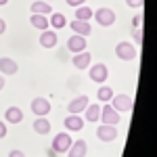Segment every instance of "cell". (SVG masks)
<instances>
[{
    "label": "cell",
    "instance_id": "cell-1",
    "mask_svg": "<svg viewBox=\"0 0 157 157\" xmlns=\"http://www.w3.org/2000/svg\"><path fill=\"white\" fill-rule=\"evenodd\" d=\"M109 105L117 113H126V111H132L134 109V101L128 94H113V98L109 101Z\"/></svg>",
    "mask_w": 157,
    "mask_h": 157
},
{
    "label": "cell",
    "instance_id": "cell-2",
    "mask_svg": "<svg viewBox=\"0 0 157 157\" xmlns=\"http://www.w3.org/2000/svg\"><path fill=\"white\" fill-rule=\"evenodd\" d=\"M92 17L97 19L98 25H103V27H111V25L115 23V13L107 9V6H101L97 11H92Z\"/></svg>",
    "mask_w": 157,
    "mask_h": 157
},
{
    "label": "cell",
    "instance_id": "cell-3",
    "mask_svg": "<svg viewBox=\"0 0 157 157\" xmlns=\"http://www.w3.org/2000/svg\"><path fill=\"white\" fill-rule=\"evenodd\" d=\"M98 120L103 121V124H107V126H117L121 117L109 103H103V105H101V117H98Z\"/></svg>",
    "mask_w": 157,
    "mask_h": 157
},
{
    "label": "cell",
    "instance_id": "cell-4",
    "mask_svg": "<svg viewBox=\"0 0 157 157\" xmlns=\"http://www.w3.org/2000/svg\"><path fill=\"white\" fill-rule=\"evenodd\" d=\"M115 55L121 61H134L136 55H138V50H136V46H132V42H120L115 46Z\"/></svg>",
    "mask_w": 157,
    "mask_h": 157
},
{
    "label": "cell",
    "instance_id": "cell-5",
    "mask_svg": "<svg viewBox=\"0 0 157 157\" xmlns=\"http://www.w3.org/2000/svg\"><path fill=\"white\" fill-rule=\"evenodd\" d=\"M71 136L69 134H65V132H61V134H57L55 138H52V151L59 155V153H67V149L71 147Z\"/></svg>",
    "mask_w": 157,
    "mask_h": 157
},
{
    "label": "cell",
    "instance_id": "cell-6",
    "mask_svg": "<svg viewBox=\"0 0 157 157\" xmlns=\"http://www.w3.org/2000/svg\"><path fill=\"white\" fill-rule=\"evenodd\" d=\"M32 113L36 115V117H46L50 113V103H48V98H42V97H38L32 101Z\"/></svg>",
    "mask_w": 157,
    "mask_h": 157
},
{
    "label": "cell",
    "instance_id": "cell-7",
    "mask_svg": "<svg viewBox=\"0 0 157 157\" xmlns=\"http://www.w3.org/2000/svg\"><path fill=\"white\" fill-rule=\"evenodd\" d=\"M107 78H109L107 65H103V63H97V65H92V67H90V80H92V82H97V84H103V82H107Z\"/></svg>",
    "mask_w": 157,
    "mask_h": 157
},
{
    "label": "cell",
    "instance_id": "cell-8",
    "mask_svg": "<svg viewBox=\"0 0 157 157\" xmlns=\"http://www.w3.org/2000/svg\"><path fill=\"white\" fill-rule=\"evenodd\" d=\"M97 136H98V140H103V143H111V140L117 138V128L115 126H107V124H101L97 130Z\"/></svg>",
    "mask_w": 157,
    "mask_h": 157
},
{
    "label": "cell",
    "instance_id": "cell-9",
    "mask_svg": "<svg viewBox=\"0 0 157 157\" xmlns=\"http://www.w3.org/2000/svg\"><path fill=\"white\" fill-rule=\"evenodd\" d=\"M86 107H88V97L82 94V97H75L73 101H69L67 111H69V115H80V113H84Z\"/></svg>",
    "mask_w": 157,
    "mask_h": 157
},
{
    "label": "cell",
    "instance_id": "cell-10",
    "mask_svg": "<svg viewBox=\"0 0 157 157\" xmlns=\"http://www.w3.org/2000/svg\"><path fill=\"white\" fill-rule=\"evenodd\" d=\"M57 42H59V36H57L55 29H44V32L40 34V46H42V48H55Z\"/></svg>",
    "mask_w": 157,
    "mask_h": 157
},
{
    "label": "cell",
    "instance_id": "cell-11",
    "mask_svg": "<svg viewBox=\"0 0 157 157\" xmlns=\"http://www.w3.org/2000/svg\"><path fill=\"white\" fill-rule=\"evenodd\" d=\"M73 67L75 69H86V67H90V63H92V55L88 52V50H82V52H75L73 55Z\"/></svg>",
    "mask_w": 157,
    "mask_h": 157
},
{
    "label": "cell",
    "instance_id": "cell-12",
    "mask_svg": "<svg viewBox=\"0 0 157 157\" xmlns=\"http://www.w3.org/2000/svg\"><path fill=\"white\" fill-rule=\"evenodd\" d=\"M63 126L69 132H80L84 128V120H82V115H69V117L63 120Z\"/></svg>",
    "mask_w": 157,
    "mask_h": 157
},
{
    "label": "cell",
    "instance_id": "cell-13",
    "mask_svg": "<svg viewBox=\"0 0 157 157\" xmlns=\"http://www.w3.org/2000/svg\"><path fill=\"white\" fill-rule=\"evenodd\" d=\"M67 50H71L73 55H75V52H82V50H86V38H84V36H78V34H73V36L67 40Z\"/></svg>",
    "mask_w": 157,
    "mask_h": 157
},
{
    "label": "cell",
    "instance_id": "cell-14",
    "mask_svg": "<svg viewBox=\"0 0 157 157\" xmlns=\"http://www.w3.org/2000/svg\"><path fill=\"white\" fill-rule=\"evenodd\" d=\"M17 71H19V65H17L15 59H9V57H2V59H0V73H4V75H15Z\"/></svg>",
    "mask_w": 157,
    "mask_h": 157
},
{
    "label": "cell",
    "instance_id": "cell-15",
    "mask_svg": "<svg viewBox=\"0 0 157 157\" xmlns=\"http://www.w3.org/2000/svg\"><path fill=\"white\" fill-rule=\"evenodd\" d=\"M69 27H71L73 34H78V36H88L90 32H92V25L88 23V21H80V19H73L71 23H69Z\"/></svg>",
    "mask_w": 157,
    "mask_h": 157
},
{
    "label": "cell",
    "instance_id": "cell-16",
    "mask_svg": "<svg viewBox=\"0 0 157 157\" xmlns=\"http://www.w3.org/2000/svg\"><path fill=\"white\" fill-rule=\"evenodd\" d=\"M86 153H88L86 140H75V143H71V147L67 149V155L69 157H86Z\"/></svg>",
    "mask_w": 157,
    "mask_h": 157
},
{
    "label": "cell",
    "instance_id": "cell-17",
    "mask_svg": "<svg viewBox=\"0 0 157 157\" xmlns=\"http://www.w3.org/2000/svg\"><path fill=\"white\" fill-rule=\"evenodd\" d=\"M84 117H86V121L97 124L98 117H101V103H88V107L84 109Z\"/></svg>",
    "mask_w": 157,
    "mask_h": 157
},
{
    "label": "cell",
    "instance_id": "cell-18",
    "mask_svg": "<svg viewBox=\"0 0 157 157\" xmlns=\"http://www.w3.org/2000/svg\"><path fill=\"white\" fill-rule=\"evenodd\" d=\"M4 117H6L9 124H21L23 121V111L19 107H9L4 111Z\"/></svg>",
    "mask_w": 157,
    "mask_h": 157
},
{
    "label": "cell",
    "instance_id": "cell-19",
    "mask_svg": "<svg viewBox=\"0 0 157 157\" xmlns=\"http://www.w3.org/2000/svg\"><path fill=\"white\" fill-rule=\"evenodd\" d=\"M48 25L57 32V29H61V27H65V25H67V19H65V15H63V13H50Z\"/></svg>",
    "mask_w": 157,
    "mask_h": 157
},
{
    "label": "cell",
    "instance_id": "cell-20",
    "mask_svg": "<svg viewBox=\"0 0 157 157\" xmlns=\"http://www.w3.org/2000/svg\"><path fill=\"white\" fill-rule=\"evenodd\" d=\"M52 13V6L44 0H36L32 2V15H50Z\"/></svg>",
    "mask_w": 157,
    "mask_h": 157
},
{
    "label": "cell",
    "instance_id": "cell-21",
    "mask_svg": "<svg viewBox=\"0 0 157 157\" xmlns=\"http://www.w3.org/2000/svg\"><path fill=\"white\" fill-rule=\"evenodd\" d=\"M29 23H32V27L44 32V29H48V15H32L29 17Z\"/></svg>",
    "mask_w": 157,
    "mask_h": 157
},
{
    "label": "cell",
    "instance_id": "cell-22",
    "mask_svg": "<svg viewBox=\"0 0 157 157\" xmlns=\"http://www.w3.org/2000/svg\"><path fill=\"white\" fill-rule=\"evenodd\" d=\"M34 132L36 134H48L50 132L48 117H36V121H34Z\"/></svg>",
    "mask_w": 157,
    "mask_h": 157
},
{
    "label": "cell",
    "instance_id": "cell-23",
    "mask_svg": "<svg viewBox=\"0 0 157 157\" xmlns=\"http://www.w3.org/2000/svg\"><path fill=\"white\" fill-rule=\"evenodd\" d=\"M97 98H98V103H109L113 98V90L109 86H101L97 90Z\"/></svg>",
    "mask_w": 157,
    "mask_h": 157
},
{
    "label": "cell",
    "instance_id": "cell-24",
    "mask_svg": "<svg viewBox=\"0 0 157 157\" xmlns=\"http://www.w3.org/2000/svg\"><path fill=\"white\" fill-rule=\"evenodd\" d=\"M90 17H92V9H90V6H86V4L75 6V19H80V21H88Z\"/></svg>",
    "mask_w": 157,
    "mask_h": 157
},
{
    "label": "cell",
    "instance_id": "cell-25",
    "mask_svg": "<svg viewBox=\"0 0 157 157\" xmlns=\"http://www.w3.org/2000/svg\"><path fill=\"white\" fill-rule=\"evenodd\" d=\"M126 4H128L130 9H140V6L145 4V0H126Z\"/></svg>",
    "mask_w": 157,
    "mask_h": 157
},
{
    "label": "cell",
    "instance_id": "cell-26",
    "mask_svg": "<svg viewBox=\"0 0 157 157\" xmlns=\"http://www.w3.org/2000/svg\"><path fill=\"white\" fill-rule=\"evenodd\" d=\"M65 2H67L69 6H73V9H75V6H82V4H84L86 0H65Z\"/></svg>",
    "mask_w": 157,
    "mask_h": 157
},
{
    "label": "cell",
    "instance_id": "cell-27",
    "mask_svg": "<svg viewBox=\"0 0 157 157\" xmlns=\"http://www.w3.org/2000/svg\"><path fill=\"white\" fill-rule=\"evenodd\" d=\"M9 157H25V153L19 149H13V151H9Z\"/></svg>",
    "mask_w": 157,
    "mask_h": 157
},
{
    "label": "cell",
    "instance_id": "cell-28",
    "mask_svg": "<svg viewBox=\"0 0 157 157\" xmlns=\"http://www.w3.org/2000/svg\"><path fill=\"white\" fill-rule=\"evenodd\" d=\"M134 40H136L138 44L143 42V32H140V27H136V32H134Z\"/></svg>",
    "mask_w": 157,
    "mask_h": 157
},
{
    "label": "cell",
    "instance_id": "cell-29",
    "mask_svg": "<svg viewBox=\"0 0 157 157\" xmlns=\"http://www.w3.org/2000/svg\"><path fill=\"white\" fill-rule=\"evenodd\" d=\"M4 136H6V124L0 121V138H4Z\"/></svg>",
    "mask_w": 157,
    "mask_h": 157
},
{
    "label": "cell",
    "instance_id": "cell-30",
    "mask_svg": "<svg viewBox=\"0 0 157 157\" xmlns=\"http://www.w3.org/2000/svg\"><path fill=\"white\" fill-rule=\"evenodd\" d=\"M134 25H136V27L143 25V15H136V17H134Z\"/></svg>",
    "mask_w": 157,
    "mask_h": 157
},
{
    "label": "cell",
    "instance_id": "cell-31",
    "mask_svg": "<svg viewBox=\"0 0 157 157\" xmlns=\"http://www.w3.org/2000/svg\"><path fill=\"white\" fill-rule=\"evenodd\" d=\"M6 32V23H4V19H0V36Z\"/></svg>",
    "mask_w": 157,
    "mask_h": 157
},
{
    "label": "cell",
    "instance_id": "cell-32",
    "mask_svg": "<svg viewBox=\"0 0 157 157\" xmlns=\"http://www.w3.org/2000/svg\"><path fill=\"white\" fill-rule=\"evenodd\" d=\"M46 155H48V157H57V153H55L52 149H48V151H46Z\"/></svg>",
    "mask_w": 157,
    "mask_h": 157
},
{
    "label": "cell",
    "instance_id": "cell-33",
    "mask_svg": "<svg viewBox=\"0 0 157 157\" xmlns=\"http://www.w3.org/2000/svg\"><path fill=\"white\" fill-rule=\"evenodd\" d=\"M2 88H4V78L0 75V90H2Z\"/></svg>",
    "mask_w": 157,
    "mask_h": 157
},
{
    "label": "cell",
    "instance_id": "cell-34",
    "mask_svg": "<svg viewBox=\"0 0 157 157\" xmlns=\"http://www.w3.org/2000/svg\"><path fill=\"white\" fill-rule=\"evenodd\" d=\"M6 2H9V0H0V6H4V4H6Z\"/></svg>",
    "mask_w": 157,
    "mask_h": 157
}]
</instances>
